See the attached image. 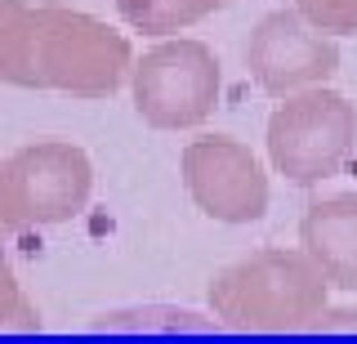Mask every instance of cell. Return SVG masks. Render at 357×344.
<instances>
[{
  "label": "cell",
  "instance_id": "3957f363",
  "mask_svg": "<svg viewBox=\"0 0 357 344\" xmlns=\"http://www.w3.org/2000/svg\"><path fill=\"white\" fill-rule=\"evenodd\" d=\"M94 170L76 143H27L0 165V228H50L76 219L89 202Z\"/></svg>",
  "mask_w": 357,
  "mask_h": 344
},
{
  "label": "cell",
  "instance_id": "30bf717a",
  "mask_svg": "<svg viewBox=\"0 0 357 344\" xmlns=\"http://www.w3.org/2000/svg\"><path fill=\"white\" fill-rule=\"evenodd\" d=\"M299 14H304L312 27L331 31V36L357 31V0H299Z\"/></svg>",
  "mask_w": 357,
  "mask_h": 344
},
{
  "label": "cell",
  "instance_id": "52a82bcc",
  "mask_svg": "<svg viewBox=\"0 0 357 344\" xmlns=\"http://www.w3.org/2000/svg\"><path fill=\"white\" fill-rule=\"evenodd\" d=\"M245 63H250V76L259 81L264 94L286 98L312 90V85H326L340 72V50H335L331 31L321 36V27H312L304 14L277 9L250 31Z\"/></svg>",
  "mask_w": 357,
  "mask_h": 344
},
{
  "label": "cell",
  "instance_id": "9c48e42d",
  "mask_svg": "<svg viewBox=\"0 0 357 344\" xmlns=\"http://www.w3.org/2000/svg\"><path fill=\"white\" fill-rule=\"evenodd\" d=\"M223 0H116L121 18L134 31H148V36H170L201 23L206 14H215Z\"/></svg>",
  "mask_w": 357,
  "mask_h": 344
},
{
  "label": "cell",
  "instance_id": "7a4b0ae2",
  "mask_svg": "<svg viewBox=\"0 0 357 344\" xmlns=\"http://www.w3.org/2000/svg\"><path fill=\"white\" fill-rule=\"evenodd\" d=\"M326 273L308 250H259L210 282V308L232 331H304L326 313Z\"/></svg>",
  "mask_w": 357,
  "mask_h": 344
},
{
  "label": "cell",
  "instance_id": "277c9868",
  "mask_svg": "<svg viewBox=\"0 0 357 344\" xmlns=\"http://www.w3.org/2000/svg\"><path fill=\"white\" fill-rule=\"evenodd\" d=\"M357 143V112L344 94L312 90L286 98L268 121V157L290 184L312 188L344 170Z\"/></svg>",
  "mask_w": 357,
  "mask_h": 344
},
{
  "label": "cell",
  "instance_id": "8992f818",
  "mask_svg": "<svg viewBox=\"0 0 357 344\" xmlns=\"http://www.w3.org/2000/svg\"><path fill=\"white\" fill-rule=\"evenodd\" d=\"M183 188L201 215L219 224H255L268 210V179L264 165L245 143L228 135L192 139L183 148Z\"/></svg>",
  "mask_w": 357,
  "mask_h": 344
},
{
  "label": "cell",
  "instance_id": "ba28073f",
  "mask_svg": "<svg viewBox=\"0 0 357 344\" xmlns=\"http://www.w3.org/2000/svg\"><path fill=\"white\" fill-rule=\"evenodd\" d=\"M299 241L317 260L331 286L357 291V197L340 193L326 202H312L299 219Z\"/></svg>",
  "mask_w": 357,
  "mask_h": 344
},
{
  "label": "cell",
  "instance_id": "6da1fadb",
  "mask_svg": "<svg viewBox=\"0 0 357 344\" xmlns=\"http://www.w3.org/2000/svg\"><path fill=\"white\" fill-rule=\"evenodd\" d=\"M134 72L130 40L67 5L0 0V76L22 90L112 98Z\"/></svg>",
  "mask_w": 357,
  "mask_h": 344
},
{
  "label": "cell",
  "instance_id": "5b68a950",
  "mask_svg": "<svg viewBox=\"0 0 357 344\" xmlns=\"http://www.w3.org/2000/svg\"><path fill=\"white\" fill-rule=\"evenodd\" d=\"M219 103V59L201 40H165L134 63V112L152 130H192Z\"/></svg>",
  "mask_w": 357,
  "mask_h": 344
}]
</instances>
